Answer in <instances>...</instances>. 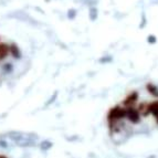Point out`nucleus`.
I'll use <instances>...</instances> for the list:
<instances>
[{
	"label": "nucleus",
	"mask_w": 158,
	"mask_h": 158,
	"mask_svg": "<svg viewBox=\"0 0 158 158\" xmlns=\"http://www.w3.org/2000/svg\"><path fill=\"white\" fill-rule=\"evenodd\" d=\"M149 111H150V114H153V115L155 116L156 121H157V123H158V100L150 103Z\"/></svg>",
	"instance_id": "4"
},
{
	"label": "nucleus",
	"mask_w": 158,
	"mask_h": 158,
	"mask_svg": "<svg viewBox=\"0 0 158 158\" xmlns=\"http://www.w3.org/2000/svg\"><path fill=\"white\" fill-rule=\"evenodd\" d=\"M137 98H138V94H137V92H133L131 93V94L127 96L126 98L124 100V102H123V104H124V106H133L136 103Z\"/></svg>",
	"instance_id": "3"
},
{
	"label": "nucleus",
	"mask_w": 158,
	"mask_h": 158,
	"mask_svg": "<svg viewBox=\"0 0 158 158\" xmlns=\"http://www.w3.org/2000/svg\"><path fill=\"white\" fill-rule=\"evenodd\" d=\"M146 87H147V91L150 93V94L158 98V87L156 86V85L149 83V84H147V86H146Z\"/></svg>",
	"instance_id": "7"
},
{
	"label": "nucleus",
	"mask_w": 158,
	"mask_h": 158,
	"mask_svg": "<svg viewBox=\"0 0 158 158\" xmlns=\"http://www.w3.org/2000/svg\"><path fill=\"white\" fill-rule=\"evenodd\" d=\"M138 112L140 113V115H148V114L150 113L149 111V104H147V103H142L139 105V107H138Z\"/></svg>",
	"instance_id": "5"
},
{
	"label": "nucleus",
	"mask_w": 158,
	"mask_h": 158,
	"mask_svg": "<svg viewBox=\"0 0 158 158\" xmlns=\"http://www.w3.org/2000/svg\"><path fill=\"white\" fill-rule=\"evenodd\" d=\"M126 117L128 121L136 124L140 121V113L138 112V108H134L133 106H127L126 107Z\"/></svg>",
	"instance_id": "2"
},
{
	"label": "nucleus",
	"mask_w": 158,
	"mask_h": 158,
	"mask_svg": "<svg viewBox=\"0 0 158 158\" xmlns=\"http://www.w3.org/2000/svg\"><path fill=\"white\" fill-rule=\"evenodd\" d=\"M9 53V47L5 43H0V60L5 59Z\"/></svg>",
	"instance_id": "6"
},
{
	"label": "nucleus",
	"mask_w": 158,
	"mask_h": 158,
	"mask_svg": "<svg viewBox=\"0 0 158 158\" xmlns=\"http://www.w3.org/2000/svg\"><path fill=\"white\" fill-rule=\"evenodd\" d=\"M126 117V108L122 107V106H115L111 108L107 114V121L110 127H113L117 124V122Z\"/></svg>",
	"instance_id": "1"
},
{
	"label": "nucleus",
	"mask_w": 158,
	"mask_h": 158,
	"mask_svg": "<svg viewBox=\"0 0 158 158\" xmlns=\"http://www.w3.org/2000/svg\"><path fill=\"white\" fill-rule=\"evenodd\" d=\"M0 158H8V157H6L5 155H0Z\"/></svg>",
	"instance_id": "9"
},
{
	"label": "nucleus",
	"mask_w": 158,
	"mask_h": 158,
	"mask_svg": "<svg viewBox=\"0 0 158 158\" xmlns=\"http://www.w3.org/2000/svg\"><path fill=\"white\" fill-rule=\"evenodd\" d=\"M147 41L149 43H156V41H157V39H156L154 35H149V37L147 38Z\"/></svg>",
	"instance_id": "8"
}]
</instances>
